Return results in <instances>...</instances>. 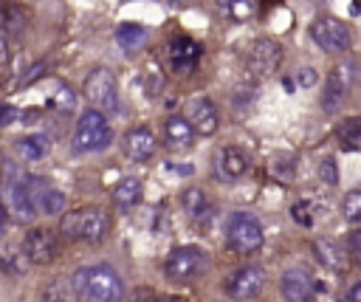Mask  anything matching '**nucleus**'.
<instances>
[{"instance_id":"nucleus-1","label":"nucleus","mask_w":361,"mask_h":302,"mask_svg":"<svg viewBox=\"0 0 361 302\" xmlns=\"http://www.w3.org/2000/svg\"><path fill=\"white\" fill-rule=\"evenodd\" d=\"M71 288L85 302H121L124 299V282L118 271L104 262L76 268L71 277Z\"/></svg>"},{"instance_id":"nucleus-2","label":"nucleus","mask_w":361,"mask_h":302,"mask_svg":"<svg viewBox=\"0 0 361 302\" xmlns=\"http://www.w3.org/2000/svg\"><path fill=\"white\" fill-rule=\"evenodd\" d=\"M59 231L65 240H85V243H102L110 231V215L99 206H85L62 215Z\"/></svg>"},{"instance_id":"nucleus-3","label":"nucleus","mask_w":361,"mask_h":302,"mask_svg":"<svg viewBox=\"0 0 361 302\" xmlns=\"http://www.w3.org/2000/svg\"><path fill=\"white\" fill-rule=\"evenodd\" d=\"M110 141H113V127H110L107 116L96 107H87L76 121L73 147L79 152H102L110 147Z\"/></svg>"},{"instance_id":"nucleus-4","label":"nucleus","mask_w":361,"mask_h":302,"mask_svg":"<svg viewBox=\"0 0 361 302\" xmlns=\"http://www.w3.org/2000/svg\"><path fill=\"white\" fill-rule=\"evenodd\" d=\"M265 234L254 215L248 212H231L226 220V243L237 254H254L262 246Z\"/></svg>"},{"instance_id":"nucleus-5","label":"nucleus","mask_w":361,"mask_h":302,"mask_svg":"<svg viewBox=\"0 0 361 302\" xmlns=\"http://www.w3.org/2000/svg\"><path fill=\"white\" fill-rule=\"evenodd\" d=\"M209 268V254L200 246H178L166 257V277L172 282H192Z\"/></svg>"},{"instance_id":"nucleus-6","label":"nucleus","mask_w":361,"mask_h":302,"mask_svg":"<svg viewBox=\"0 0 361 302\" xmlns=\"http://www.w3.org/2000/svg\"><path fill=\"white\" fill-rule=\"evenodd\" d=\"M85 99L90 102V107L102 110V113H116L118 110V87H116V76L107 68H93L85 76Z\"/></svg>"},{"instance_id":"nucleus-7","label":"nucleus","mask_w":361,"mask_h":302,"mask_svg":"<svg viewBox=\"0 0 361 302\" xmlns=\"http://www.w3.org/2000/svg\"><path fill=\"white\" fill-rule=\"evenodd\" d=\"M282 62V45L271 37H259L251 42L248 54H245V71L251 79H265L271 76Z\"/></svg>"},{"instance_id":"nucleus-8","label":"nucleus","mask_w":361,"mask_h":302,"mask_svg":"<svg viewBox=\"0 0 361 302\" xmlns=\"http://www.w3.org/2000/svg\"><path fill=\"white\" fill-rule=\"evenodd\" d=\"M310 37L327 54H341V51L350 48V28H347V23H341L336 17H319V20H313L310 23Z\"/></svg>"},{"instance_id":"nucleus-9","label":"nucleus","mask_w":361,"mask_h":302,"mask_svg":"<svg viewBox=\"0 0 361 302\" xmlns=\"http://www.w3.org/2000/svg\"><path fill=\"white\" fill-rule=\"evenodd\" d=\"M262 285H265V271L259 265H243L226 279V294L237 302H245L254 299L262 291Z\"/></svg>"},{"instance_id":"nucleus-10","label":"nucleus","mask_w":361,"mask_h":302,"mask_svg":"<svg viewBox=\"0 0 361 302\" xmlns=\"http://www.w3.org/2000/svg\"><path fill=\"white\" fill-rule=\"evenodd\" d=\"M23 248L34 265H48L59 254V243H56V234L51 229H31L23 240Z\"/></svg>"},{"instance_id":"nucleus-11","label":"nucleus","mask_w":361,"mask_h":302,"mask_svg":"<svg viewBox=\"0 0 361 302\" xmlns=\"http://www.w3.org/2000/svg\"><path fill=\"white\" fill-rule=\"evenodd\" d=\"M279 288H282L285 302H313V299H316L313 277H310L305 268H290V271H285Z\"/></svg>"},{"instance_id":"nucleus-12","label":"nucleus","mask_w":361,"mask_h":302,"mask_svg":"<svg viewBox=\"0 0 361 302\" xmlns=\"http://www.w3.org/2000/svg\"><path fill=\"white\" fill-rule=\"evenodd\" d=\"M166 54H169V62H172L175 73H192V71L197 68V62H200L203 48H200V42H195L192 37H175V40L169 42Z\"/></svg>"},{"instance_id":"nucleus-13","label":"nucleus","mask_w":361,"mask_h":302,"mask_svg":"<svg viewBox=\"0 0 361 302\" xmlns=\"http://www.w3.org/2000/svg\"><path fill=\"white\" fill-rule=\"evenodd\" d=\"M347 87H350V76H347V65H336L327 73L324 82V93H322V107L324 113H338L344 99H347Z\"/></svg>"},{"instance_id":"nucleus-14","label":"nucleus","mask_w":361,"mask_h":302,"mask_svg":"<svg viewBox=\"0 0 361 302\" xmlns=\"http://www.w3.org/2000/svg\"><path fill=\"white\" fill-rule=\"evenodd\" d=\"M186 119H189V124L195 127V133H200V135H212V133H217V127H220L217 107H214V102L206 99V96H197V99L189 102Z\"/></svg>"},{"instance_id":"nucleus-15","label":"nucleus","mask_w":361,"mask_h":302,"mask_svg":"<svg viewBox=\"0 0 361 302\" xmlns=\"http://www.w3.org/2000/svg\"><path fill=\"white\" fill-rule=\"evenodd\" d=\"M214 172L220 181H240L248 172V158L240 147H220L214 155Z\"/></svg>"},{"instance_id":"nucleus-16","label":"nucleus","mask_w":361,"mask_h":302,"mask_svg":"<svg viewBox=\"0 0 361 302\" xmlns=\"http://www.w3.org/2000/svg\"><path fill=\"white\" fill-rule=\"evenodd\" d=\"M37 186H39V178H34V175H23L11 183V206H14L20 220H34V215H37V206H34Z\"/></svg>"},{"instance_id":"nucleus-17","label":"nucleus","mask_w":361,"mask_h":302,"mask_svg":"<svg viewBox=\"0 0 361 302\" xmlns=\"http://www.w3.org/2000/svg\"><path fill=\"white\" fill-rule=\"evenodd\" d=\"M155 144L158 141H155V133L149 127H133L124 135V152L133 161H149L155 152Z\"/></svg>"},{"instance_id":"nucleus-18","label":"nucleus","mask_w":361,"mask_h":302,"mask_svg":"<svg viewBox=\"0 0 361 302\" xmlns=\"http://www.w3.org/2000/svg\"><path fill=\"white\" fill-rule=\"evenodd\" d=\"M164 138L172 150H186V147H192L195 127L189 124L186 116H169L166 124H164Z\"/></svg>"},{"instance_id":"nucleus-19","label":"nucleus","mask_w":361,"mask_h":302,"mask_svg":"<svg viewBox=\"0 0 361 302\" xmlns=\"http://www.w3.org/2000/svg\"><path fill=\"white\" fill-rule=\"evenodd\" d=\"M34 206H37V215L54 217L68 209V198L59 189H51V186H45V181H39V186L34 192Z\"/></svg>"},{"instance_id":"nucleus-20","label":"nucleus","mask_w":361,"mask_h":302,"mask_svg":"<svg viewBox=\"0 0 361 302\" xmlns=\"http://www.w3.org/2000/svg\"><path fill=\"white\" fill-rule=\"evenodd\" d=\"M28 265H31V260H28V254H25L23 246H17V243H3L0 246V271L3 274L23 277Z\"/></svg>"},{"instance_id":"nucleus-21","label":"nucleus","mask_w":361,"mask_h":302,"mask_svg":"<svg viewBox=\"0 0 361 302\" xmlns=\"http://www.w3.org/2000/svg\"><path fill=\"white\" fill-rule=\"evenodd\" d=\"M313 251H316V257H319V262H322L324 268H330V271H344V268H347V251H344L336 240L319 237V240L313 243Z\"/></svg>"},{"instance_id":"nucleus-22","label":"nucleus","mask_w":361,"mask_h":302,"mask_svg":"<svg viewBox=\"0 0 361 302\" xmlns=\"http://www.w3.org/2000/svg\"><path fill=\"white\" fill-rule=\"evenodd\" d=\"M141 200V181L138 178H121L116 186H113V203L118 209H133L135 203Z\"/></svg>"},{"instance_id":"nucleus-23","label":"nucleus","mask_w":361,"mask_h":302,"mask_svg":"<svg viewBox=\"0 0 361 302\" xmlns=\"http://www.w3.org/2000/svg\"><path fill=\"white\" fill-rule=\"evenodd\" d=\"M147 28L141 25V23H121L118 28H116V42L124 48V51H138V48H144V42H147Z\"/></svg>"},{"instance_id":"nucleus-24","label":"nucleus","mask_w":361,"mask_h":302,"mask_svg":"<svg viewBox=\"0 0 361 302\" xmlns=\"http://www.w3.org/2000/svg\"><path fill=\"white\" fill-rule=\"evenodd\" d=\"M48 135H23L20 141H17V150H20V155L25 158V161H39V158H45V152H48Z\"/></svg>"},{"instance_id":"nucleus-25","label":"nucleus","mask_w":361,"mask_h":302,"mask_svg":"<svg viewBox=\"0 0 361 302\" xmlns=\"http://www.w3.org/2000/svg\"><path fill=\"white\" fill-rule=\"evenodd\" d=\"M180 206L189 217H203L209 212V200H206L203 189H197V186H189L180 192Z\"/></svg>"},{"instance_id":"nucleus-26","label":"nucleus","mask_w":361,"mask_h":302,"mask_svg":"<svg viewBox=\"0 0 361 302\" xmlns=\"http://www.w3.org/2000/svg\"><path fill=\"white\" fill-rule=\"evenodd\" d=\"M338 141L347 150H358L361 147V116H353V119L338 124Z\"/></svg>"},{"instance_id":"nucleus-27","label":"nucleus","mask_w":361,"mask_h":302,"mask_svg":"<svg viewBox=\"0 0 361 302\" xmlns=\"http://www.w3.org/2000/svg\"><path fill=\"white\" fill-rule=\"evenodd\" d=\"M3 31L11 34V37H20L25 31V11L17 3H8L6 6V28Z\"/></svg>"},{"instance_id":"nucleus-28","label":"nucleus","mask_w":361,"mask_h":302,"mask_svg":"<svg viewBox=\"0 0 361 302\" xmlns=\"http://www.w3.org/2000/svg\"><path fill=\"white\" fill-rule=\"evenodd\" d=\"M51 107H56L59 113H73L76 110V93L68 85H59L56 93L51 96Z\"/></svg>"},{"instance_id":"nucleus-29","label":"nucleus","mask_w":361,"mask_h":302,"mask_svg":"<svg viewBox=\"0 0 361 302\" xmlns=\"http://www.w3.org/2000/svg\"><path fill=\"white\" fill-rule=\"evenodd\" d=\"M341 215H344L350 223H358V220H361V192H358V189H353V192L344 195V200H341Z\"/></svg>"},{"instance_id":"nucleus-30","label":"nucleus","mask_w":361,"mask_h":302,"mask_svg":"<svg viewBox=\"0 0 361 302\" xmlns=\"http://www.w3.org/2000/svg\"><path fill=\"white\" fill-rule=\"evenodd\" d=\"M220 11H226L234 20H245L251 14V0H217Z\"/></svg>"},{"instance_id":"nucleus-31","label":"nucleus","mask_w":361,"mask_h":302,"mask_svg":"<svg viewBox=\"0 0 361 302\" xmlns=\"http://www.w3.org/2000/svg\"><path fill=\"white\" fill-rule=\"evenodd\" d=\"M319 178H322L327 186H336V183H338V164H336V158H324V161L319 164Z\"/></svg>"},{"instance_id":"nucleus-32","label":"nucleus","mask_w":361,"mask_h":302,"mask_svg":"<svg viewBox=\"0 0 361 302\" xmlns=\"http://www.w3.org/2000/svg\"><path fill=\"white\" fill-rule=\"evenodd\" d=\"M290 217L299 223V226H313V212H310V203L307 200H296L290 206Z\"/></svg>"},{"instance_id":"nucleus-33","label":"nucleus","mask_w":361,"mask_h":302,"mask_svg":"<svg viewBox=\"0 0 361 302\" xmlns=\"http://www.w3.org/2000/svg\"><path fill=\"white\" fill-rule=\"evenodd\" d=\"M271 172H274L276 178H282V181H290L293 172H296V164H293L290 158H285V161H274V164H271Z\"/></svg>"},{"instance_id":"nucleus-34","label":"nucleus","mask_w":361,"mask_h":302,"mask_svg":"<svg viewBox=\"0 0 361 302\" xmlns=\"http://www.w3.org/2000/svg\"><path fill=\"white\" fill-rule=\"evenodd\" d=\"M17 119H23L20 107H14V104H0V127H8V124H14Z\"/></svg>"},{"instance_id":"nucleus-35","label":"nucleus","mask_w":361,"mask_h":302,"mask_svg":"<svg viewBox=\"0 0 361 302\" xmlns=\"http://www.w3.org/2000/svg\"><path fill=\"white\" fill-rule=\"evenodd\" d=\"M45 71H48V65H45V62H37L34 68H28V73H25V76H20V82H17V85H20V87H28V85H31V82H37Z\"/></svg>"},{"instance_id":"nucleus-36","label":"nucleus","mask_w":361,"mask_h":302,"mask_svg":"<svg viewBox=\"0 0 361 302\" xmlns=\"http://www.w3.org/2000/svg\"><path fill=\"white\" fill-rule=\"evenodd\" d=\"M347 251L353 254V260L361 265V231H353L350 240H347Z\"/></svg>"},{"instance_id":"nucleus-37","label":"nucleus","mask_w":361,"mask_h":302,"mask_svg":"<svg viewBox=\"0 0 361 302\" xmlns=\"http://www.w3.org/2000/svg\"><path fill=\"white\" fill-rule=\"evenodd\" d=\"M316 79H319V76H316V71H313V68H302V71L296 73V82H299L302 87H313V85H316Z\"/></svg>"},{"instance_id":"nucleus-38","label":"nucleus","mask_w":361,"mask_h":302,"mask_svg":"<svg viewBox=\"0 0 361 302\" xmlns=\"http://www.w3.org/2000/svg\"><path fill=\"white\" fill-rule=\"evenodd\" d=\"M42 302H68V296H65L56 285H51V288L42 291Z\"/></svg>"},{"instance_id":"nucleus-39","label":"nucleus","mask_w":361,"mask_h":302,"mask_svg":"<svg viewBox=\"0 0 361 302\" xmlns=\"http://www.w3.org/2000/svg\"><path fill=\"white\" fill-rule=\"evenodd\" d=\"M8 59H11L8 40H6V34H0V68H6V65H8Z\"/></svg>"},{"instance_id":"nucleus-40","label":"nucleus","mask_w":361,"mask_h":302,"mask_svg":"<svg viewBox=\"0 0 361 302\" xmlns=\"http://www.w3.org/2000/svg\"><path fill=\"white\" fill-rule=\"evenodd\" d=\"M347 299H350V302H361V282H355V285L350 288V294H347Z\"/></svg>"},{"instance_id":"nucleus-41","label":"nucleus","mask_w":361,"mask_h":302,"mask_svg":"<svg viewBox=\"0 0 361 302\" xmlns=\"http://www.w3.org/2000/svg\"><path fill=\"white\" fill-rule=\"evenodd\" d=\"M155 302H186V299H180V296H158Z\"/></svg>"},{"instance_id":"nucleus-42","label":"nucleus","mask_w":361,"mask_h":302,"mask_svg":"<svg viewBox=\"0 0 361 302\" xmlns=\"http://www.w3.org/2000/svg\"><path fill=\"white\" fill-rule=\"evenodd\" d=\"M6 217H8V212H6V206H3V203H0V229H3V226H6Z\"/></svg>"},{"instance_id":"nucleus-43","label":"nucleus","mask_w":361,"mask_h":302,"mask_svg":"<svg viewBox=\"0 0 361 302\" xmlns=\"http://www.w3.org/2000/svg\"><path fill=\"white\" fill-rule=\"evenodd\" d=\"M3 28H6V6H0V34H3Z\"/></svg>"},{"instance_id":"nucleus-44","label":"nucleus","mask_w":361,"mask_h":302,"mask_svg":"<svg viewBox=\"0 0 361 302\" xmlns=\"http://www.w3.org/2000/svg\"><path fill=\"white\" fill-rule=\"evenodd\" d=\"M0 175H3V172H0Z\"/></svg>"},{"instance_id":"nucleus-45","label":"nucleus","mask_w":361,"mask_h":302,"mask_svg":"<svg viewBox=\"0 0 361 302\" xmlns=\"http://www.w3.org/2000/svg\"><path fill=\"white\" fill-rule=\"evenodd\" d=\"M358 150H361V147H358Z\"/></svg>"}]
</instances>
